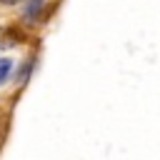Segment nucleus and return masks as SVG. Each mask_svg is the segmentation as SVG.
<instances>
[{
  "instance_id": "obj_1",
  "label": "nucleus",
  "mask_w": 160,
  "mask_h": 160,
  "mask_svg": "<svg viewBox=\"0 0 160 160\" xmlns=\"http://www.w3.org/2000/svg\"><path fill=\"white\" fill-rule=\"evenodd\" d=\"M10 70H12V60L10 58H0V82H5L10 78Z\"/></svg>"
},
{
  "instance_id": "obj_3",
  "label": "nucleus",
  "mask_w": 160,
  "mask_h": 160,
  "mask_svg": "<svg viewBox=\"0 0 160 160\" xmlns=\"http://www.w3.org/2000/svg\"><path fill=\"white\" fill-rule=\"evenodd\" d=\"M0 138H2V128H0Z\"/></svg>"
},
{
  "instance_id": "obj_2",
  "label": "nucleus",
  "mask_w": 160,
  "mask_h": 160,
  "mask_svg": "<svg viewBox=\"0 0 160 160\" xmlns=\"http://www.w3.org/2000/svg\"><path fill=\"white\" fill-rule=\"evenodd\" d=\"M0 2H2V5H18L20 0H0Z\"/></svg>"
}]
</instances>
